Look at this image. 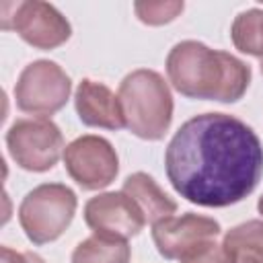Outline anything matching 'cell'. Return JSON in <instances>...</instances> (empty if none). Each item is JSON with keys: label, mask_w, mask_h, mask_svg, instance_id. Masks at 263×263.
Returning <instances> with one entry per match:
<instances>
[{"label": "cell", "mask_w": 263, "mask_h": 263, "mask_svg": "<svg viewBox=\"0 0 263 263\" xmlns=\"http://www.w3.org/2000/svg\"><path fill=\"white\" fill-rule=\"evenodd\" d=\"M132 249L127 240L92 234L76 245L72 263H129Z\"/></svg>", "instance_id": "14"}, {"label": "cell", "mask_w": 263, "mask_h": 263, "mask_svg": "<svg viewBox=\"0 0 263 263\" xmlns=\"http://www.w3.org/2000/svg\"><path fill=\"white\" fill-rule=\"evenodd\" d=\"M125 127L142 140H160L173 121V95L166 80L148 68H138L119 82Z\"/></svg>", "instance_id": "3"}, {"label": "cell", "mask_w": 263, "mask_h": 263, "mask_svg": "<svg viewBox=\"0 0 263 263\" xmlns=\"http://www.w3.org/2000/svg\"><path fill=\"white\" fill-rule=\"evenodd\" d=\"M259 66H261V74H263V60H261V64H259Z\"/></svg>", "instance_id": "20"}, {"label": "cell", "mask_w": 263, "mask_h": 263, "mask_svg": "<svg viewBox=\"0 0 263 263\" xmlns=\"http://www.w3.org/2000/svg\"><path fill=\"white\" fill-rule=\"evenodd\" d=\"M84 222L95 234L127 240L148 224L140 208L123 191H107L90 197L84 205Z\"/></svg>", "instance_id": "9"}, {"label": "cell", "mask_w": 263, "mask_h": 263, "mask_svg": "<svg viewBox=\"0 0 263 263\" xmlns=\"http://www.w3.org/2000/svg\"><path fill=\"white\" fill-rule=\"evenodd\" d=\"M181 263H234L222 242L208 240L181 259Z\"/></svg>", "instance_id": "17"}, {"label": "cell", "mask_w": 263, "mask_h": 263, "mask_svg": "<svg viewBox=\"0 0 263 263\" xmlns=\"http://www.w3.org/2000/svg\"><path fill=\"white\" fill-rule=\"evenodd\" d=\"M2 263H45V261L35 253L14 251L10 247H2Z\"/></svg>", "instance_id": "18"}, {"label": "cell", "mask_w": 263, "mask_h": 263, "mask_svg": "<svg viewBox=\"0 0 263 263\" xmlns=\"http://www.w3.org/2000/svg\"><path fill=\"white\" fill-rule=\"evenodd\" d=\"M121 191L134 199V203L140 208L146 222H150V224H156L158 220L168 218L177 212V201L171 199L148 173L138 171V173L129 175L123 181Z\"/></svg>", "instance_id": "12"}, {"label": "cell", "mask_w": 263, "mask_h": 263, "mask_svg": "<svg viewBox=\"0 0 263 263\" xmlns=\"http://www.w3.org/2000/svg\"><path fill=\"white\" fill-rule=\"evenodd\" d=\"M64 166L72 181L86 191L111 185L119 173V158L113 144L101 136H80L64 150Z\"/></svg>", "instance_id": "7"}, {"label": "cell", "mask_w": 263, "mask_h": 263, "mask_svg": "<svg viewBox=\"0 0 263 263\" xmlns=\"http://www.w3.org/2000/svg\"><path fill=\"white\" fill-rule=\"evenodd\" d=\"M6 148L12 160L31 173H45L64 158V136L47 117L16 119L6 132Z\"/></svg>", "instance_id": "5"}, {"label": "cell", "mask_w": 263, "mask_h": 263, "mask_svg": "<svg viewBox=\"0 0 263 263\" xmlns=\"http://www.w3.org/2000/svg\"><path fill=\"white\" fill-rule=\"evenodd\" d=\"M10 8L12 14L2 18V29H12L35 49H55L72 35L68 18L49 2H16Z\"/></svg>", "instance_id": "8"}, {"label": "cell", "mask_w": 263, "mask_h": 263, "mask_svg": "<svg viewBox=\"0 0 263 263\" xmlns=\"http://www.w3.org/2000/svg\"><path fill=\"white\" fill-rule=\"evenodd\" d=\"M74 107L80 121L88 127H103L117 132L125 127V115L119 101L107 84L84 78L74 92Z\"/></svg>", "instance_id": "11"}, {"label": "cell", "mask_w": 263, "mask_h": 263, "mask_svg": "<svg viewBox=\"0 0 263 263\" xmlns=\"http://www.w3.org/2000/svg\"><path fill=\"white\" fill-rule=\"evenodd\" d=\"M230 37L238 51L263 60V8L238 12L230 27Z\"/></svg>", "instance_id": "15"}, {"label": "cell", "mask_w": 263, "mask_h": 263, "mask_svg": "<svg viewBox=\"0 0 263 263\" xmlns=\"http://www.w3.org/2000/svg\"><path fill=\"white\" fill-rule=\"evenodd\" d=\"M72 80L51 60H35L23 68L14 84L16 107L25 113L47 117L58 113L70 99Z\"/></svg>", "instance_id": "6"}, {"label": "cell", "mask_w": 263, "mask_h": 263, "mask_svg": "<svg viewBox=\"0 0 263 263\" xmlns=\"http://www.w3.org/2000/svg\"><path fill=\"white\" fill-rule=\"evenodd\" d=\"M234 263H263V220H247L230 228L222 238Z\"/></svg>", "instance_id": "13"}, {"label": "cell", "mask_w": 263, "mask_h": 263, "mask_svg": "<svg viewBox=\"0 0 263 263\" xmlns=\"http://www.w3.org/2000/svg\"><path fill=\"white\" fill-rule=\"evenodd\" d=\"M76 193L64 183H43L31 189L18 205V222L33 245L58 240L72 224Z\"/></svg>", "instance_id": "4"}, {"label": "cell", "mask_w": 263, "mask_h": 263, "mask_svg": "<svg viewBox=\"0 0 263 263\" xmlns=\"http://www.w3.org/2000/svg\"><path fill=\"white\" fill-rule=\"evenodd\" d=\"M173 189L201 208H228L249 197L263 177V146L242 119L201 113L187 119L164 150Z\"/></svg>", "instance_id": "1"}, {"label": "cell", "mask_w": 263, "mask_h": 263, "mask_svg": "<svg viewBox=\"0 0 263 263\" xmlns=\"http://www.w3.org/2000/svg\"><path fill=\"white\" fill-rule=\"evenodd\" d=\"M220 230L222 228L218 220L187 212L183 216H168L152 224V240L164 259L181 261L199 245L216 240Z\"/></svg>", "instance_id": "10"}, {"label": "cell", "mask_w": 263, "mask_h": 263, "mask_svg": "<svg viewBox=\"0 0 263 263\" xmlns=\"http://www.w3.org/2000/svg\"><path fill=\"white\" fill-rule=\"evenodd\" d=\"M257 210H259V214L263 216V195L259 197V201H257Z\"/></svg>", "instance_id": "19"}, {"label": "cell", "mask_w": 263, "mask_h": 263, "mask_svg": "<svg viewBox=\"0 0 263 263\" xmlns=\"http://www.w3.org/2000/svg\"><path fill=\"white\" fill-rule=\"evenodd\" d=\"M185 4L183 2H134V10H136V16L144 23V25H150V27H160V25H166L171 21H175L181 12H183Z\"/></svg>", "instance_id": "16"}, {"label": "cell", "mask_w": 263, "mask_h": 263, "mask_svg": "<svg viewBox=\"0 0 263 263\" xmlns=\"http://www.w3.org/2000/svg\"><path fill=\"white\" fill-rule=\"evenodd\" d=\"M164 68L173 88L189 99L236 103L251 84V68L242 60L195 39L173 45Z\"/></svg>", "instance_id": "2"}]
</instances>
